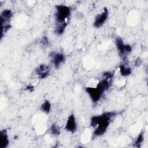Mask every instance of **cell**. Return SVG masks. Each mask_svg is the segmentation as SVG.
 <instances>
[{"label": "cell", "instance_id": "6da1fadb", "mask_svg": "<svg viewBox=\"0 0 148 148\" xmlns=\"http://www.w3.org/2000/svg\"><path fill=\"white\" fill-rule=\"evenodd\" d=\"M114 112H106L99 115L94 116L91 119L90 125L95 127L93 132L94 137H98L103 135L106 131L112 119L116 116Z\"/></svg>", "mask_w": 148, "mask_h": 148}, {"label": "cell", "instance_id": "7a4b0ae2", "mask_svg": "<svg viewBox=\"0 0 148 148\" xmlns=\"http://www.w3.org/2000/svg\"><path fill=\"white\" fill-rule=\"evenodd\" d=\"M111 80L103 78L97 85L95 87H87L85 91L88 94L90 99L94 103L99 101L104 92L108 91L111 86Z\"/></svg>", "mask_w": 148, "mask_h": 148}, {"label": "cell", "instance_id": "3957f363", "mask_svg": "<svg viewBox=\"0 0 148 148\" xmlns=\"http://www.w3.org/2000/svg\"><path fill=\"white\" fill-rule=\"evenodd\" d=\"M55 20L56 24L67 23L66 20L68 19L71 13V9L69 6L65 5H57L55 6Z\"/></svg>", "mask_w": 148, "mask_h": 148}, {"label": "cell", "instance_id": "277c9868", "mask_svg": "<svg viewBox=\"0 0 148 148\" xmlns=\"http://www.w3.org/2000/svg\"><path fill=\"white\" fill-rule=\"evenodd\" d=\"M12 16L13 13L9 9L3 10L1 13L0 18L1 24V38H2L4 33L7 32L11 27L10 21Z\"/></svg>", "mask_w": 148, "mask_h": 148}, {"label": "cell", "instance_id": "5b68a950", "mask_svg": "<svg viewBox=\"0 0 148 148\" xmlns=\"http://www.w3.org/2000/svg\"><path fill=\"white\" fill-rule=\"evenodd\" d=\"M115 45L119 51L120 57L125 60L128 54L132 51V47L130 45L125 44L123 40L120 37H117L115 39Z\"/></svg>", "mask_w": 148, "mask_h": 148}, {"label": "cell", "instance_id": "8992f818", "mask_svg": "<svg viewBox=\"0 0 148 148\" xmlns=\"http://www.w3.org/2000/svg\"><path fill=\"white\" fill-rule=\"evenodd\" d=\"M109 16V11L106 7H105L103 9V11L97 15L95 18L93 26L95 28H100L102 27L106 21L107 20Z\"/></svg>", "mask_w": 148, "mask_h": 148}, {"label": "cell", "instance_id": "52a82bcc", "mask_svg": "<svg viewBox=\"0 0 148 148\" xmlns=\"http://www.w3.org/2000/svg\"><path fill=\"white\" fill-rule=\"evenodd\" d=\"M51 61L56 68H58L61 64H62L65 60V56L61 53L51 52L50 54Z\"/></svg>", "mask_w": 148, "mask_h": 148}, {"label": "cell", "instance_id": "ba28073f", "mask_svg": "<svg viewBox=\"0 0 148 148\" xmlns=\"http://www.w3.org/2000/svg\"><path fill=\"white\" fill-rule=\"evenodd\" d=\"M65 129L71 133H74L77 130V124L74 114H72L69 116L65 126Z\"/></svg>", "mask_w": 148, "mask_h": 148}, {"label": "cell", "instance_id": "9c48e42d", "mask_svg": "<svg viewBox=\"0 0 148 148\" xmlns=\"http://www.w3.org/2000/svg\"><path fill=\"white\" fill-rule=\"evenodd\" d=\"M35 72L40 79H43L49 75L50 68L46 64H40L36 68Z\"/></svg>", "mask_w": 148, "mask_h": 148}, {"label": "cell", "instance_id": "30bf717a", "mask_svg": "<svg viewBox=\"0 0 148 148\" xmlns=\"http://www.w3.org/2000/svg\"><path fill=\"white\" fill-rule=\"evenodd\" d=\"M9 140L6 130H1L0 132V148H6L8 146Z\"/></svg>", "mask_w": 148, "mask_h": 148}, {"label": "cell", "instance_id": "8fae6325", "mask_svg": "<svg viewBox=\"0 0 148 148\" xmlns=\"http://www.w3.org/2000/svg\"><path fill=\"white\" fill-rule=\"evenodd\" d=\"M68 23L56 24L54 28V32L57 35H61L64 34Z\"/></svg>", "mask_w": 148, "mask_h": 148}, {"label": "cell", "instance_id": "7c38bea8", "mask_svg": "<svg viewBox=\"0 0 148 148\" xmlns=\"http://www.w3.org/2000/svg\"><path fill=\"white\" fill-rule=\"evenodd\" d=\"M120 69V72L121 76H129L131 72L132 69L131 68L126 66L124 64H121L119 66Z\"/></svg>", "mask_w": 148, "mask_h": 148}, {"label": "cell", "instance_id": "4fadbf2b", "mask_svg": "<svg viewBox=\"0 0 148 148\" xmlns=\"http://www.w3.org/2000/svg\"><path fill=\"white\" fill-rule=\"evenodd\" d=\"M40 110L46 114L50 113L51 110V103L48 100H45L40 106Z\"/></svg>", "mask_w": 148, "mask_h": 148}, {"label": "cell", "instance_id": "5bb4252c", "mask_svg": "<svg viewBox=\"0 0 148 148\" xmlns=\"http://www.w3.org/2000/svg\"><path fill=\"white\" fill-rule=\"evenodd\" d=\"M50 133L54 136L59 135L61 132L59 127L56 123H53L51 125L50 127Z\"/></svg>", "mask_w": 148, "mask_h": 148}, {"label": "cell", "instance_id": "9a60e30c", "mask_svg": "<svg viewBox=\"0 0 148 148\" xmlns=\"http://www.w3.org/2000/svg\"><path fill=\"white\" fill-rule=\"evenodd\" d=\"M143 139H144V132L142 131L137 136V138L134 143V146L136 147H140L143 141Z\"/></svg>", "mask_w": 148, "mask_h": 148}, {"label": "cell", "instance_id": "2e32d148", "mask_svg": "<svg viewBox=\"0 0 148 148\" xmlns=\"http://www.w3.org/2000/svg\"><path fill=\"white\" fill-rule=\"evenodd\" d=\"M103 78L107 79H109V80H112L113 76H114V73L112 72H105L104 73H103Z\"/></svg>", "mask_w": 148, "mask_h": 148}, {"label": "cell", "instance_id": "e0dca14e", "mask_svg": "<svg viewBox=\"0 0 148 148\" xmlns=\"http://www.w3.org/2000/svg\"><path fill=\"white\" fill-rule=\"evenodd\" d=\"M41 43L45 46H47L49 43V40L47 36H43L41 40Z\"/></svg>", "mask_w": 148, "mask_h": 148}, {"label": "cell", "instance_id": "ac0fdd59", "mask_svg": "<svg viewBox=\"0 0 148 148\" xmlns=\"http://www.w3.org/2000/svg\"><path fill=\"white\" fill-rule=\"evenodd\" d=\"M142 63V60L140 58H138L135 61V65L136 66H139Z\"/></svg>", "mask_w": 148, "mask_h": 148}, {"label": "cell", "instance_id": "d6986e66", "mask_svg": "<svg viewBox=\"0 0 148 148\" xmlns=\"http://www.w3.org/2000/svg\"><path fill=\"white\" fill-rule=\"evenodd\" d=\"M34 88V86H27L26 88H25V89H26L27 90H28V91H30V92L33 91Z\"/></svg>", "mask_w": 148, "mask_h": 148}]
</instances>
